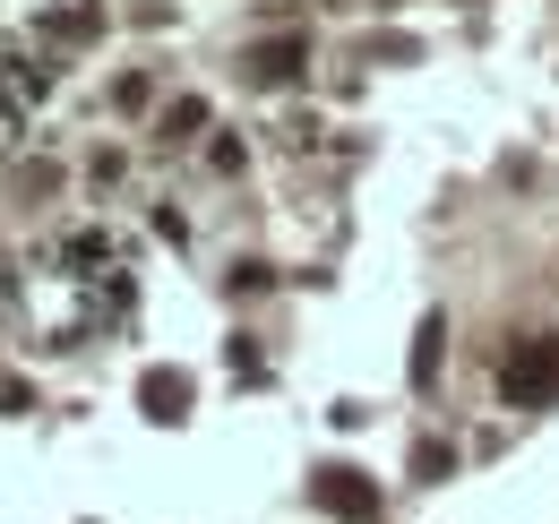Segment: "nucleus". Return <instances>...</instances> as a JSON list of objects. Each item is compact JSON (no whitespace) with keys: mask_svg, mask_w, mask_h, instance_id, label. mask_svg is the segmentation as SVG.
I'll use <instances>...</instances> for the list:
<instances>
[{"mask_svg":"<svg viewBox=\"0 0 559 524\" xmlns=\"http://www.w3.org/2000/svg\"><path fill=\"white\" fill-rule=\"evenodd\" d=\"M310 508L336 524H379L388 516V499H379V473H361V464H310Z\"/></svg>","mask_w":559,"mask_h":524,"instance_id":"f257e3e1","label":"nucleus"},{"mask_svg":"<svg viewBox=\"0 0 559 524\" xmlns=\"http://www.w3.org/2000/svg\"><path fill=\"white\" fill-rule=\"evenodd\" d=\"M499 404H516V413L559 404V335H525V344L499 361Z\"/></svg>","mask_w":559,"mask_h":524,"instance_id":"f03ea898","label":"nucleus"},{"mask_svg":"<svg viewBox=\"0 0 559 524\" xmlns=\"http://www.w3.org/2000/svg\"><path fill=\"white\" fill-rule=\"evenodd\" d=\"M190 404H199V388H190V370H146L139 379V413L155 421V430H173V421H190Z\"/></svg>","mask_w":559,"mask_h":524,"instance_id":"7ed1b4c3","label":"nucleus"},{"mask_svg":"<svg viewBox=\"0 0 559 524\" xmlns=\"http://www.w3.org/2000/svg\"><path fill=\"white\" fill-rule=\"evenodd\" d=\"M301 61H310V44H301V35H267V44H250V52H241V78H250V86H293Z\"/></svg>","mask_w":559,"mask_h":524,"instance_id":"20e7f679","label":"nucleus"},{"mask_svg":"<svg viewBox=\"0 0 559 524\" xmlns=\"http://www.w3.org/2000/svg\"><path fill=\"white\" fill-rule=\"evenodd\" d=\"M439 353H448V319L430 310V319H421V327H414V361H405V379H414L421 395L439 388Z\"/></svg>","mask_w":559,"mask_h":524,"instance_id":"39448f33","label":"nucleus"},{"mask_svg":"<svg viewBox=\"0 0 559 524\" xmlns=\"http://www.w3.org/2000/svg\"><path fill=\"white\" fill-rule=\"evenodd\" d=\"M448 473H456V448H448L439 430H421L414 439V481H448Z\"/></svg>","mask_w":559,"mask_h":524,"instance_id":"423d86ee","label":"nucleus"},{"mask_svg":"<svg viewBox=\"0 0 559 524\" xmlns=\"http://www.w3.org/2000/svg\"><path fill=\"white\" fill-rule=\"evenodd\" d=\"M199 130H207V104H199V95H181V104L164 112V138H199Z\"/></svg>","mask_w":559,"mask_h":524,"instance_id":"0eeeda50","label":"nucleus"}]
</instances>
